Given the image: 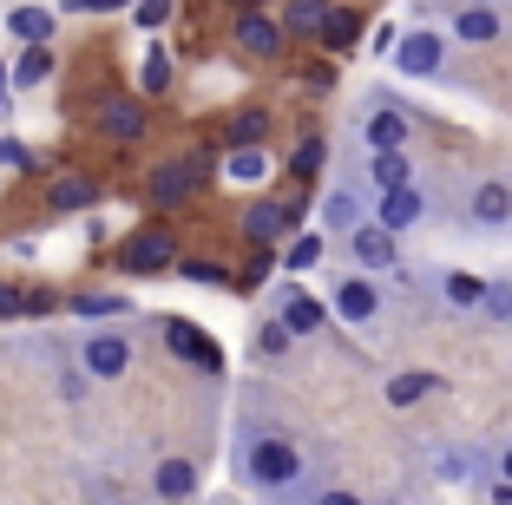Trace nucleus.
I'll return each instance as SVG.
<instances>
[{"label":"nucleus","mask_w":512,"mask_h":505,"mask_svg":"<svg viewBox=\"0 0 512 505\" xmlns=\"http://www.w3.org/2000/svg\"><path fill=\"white\" fill-rule=\"evenodd\" d=\"M230 473H237L243 492H256V499L270 505H309V453H302L296 440H289L283 427H263V420H237V433H230Z\"/></svg>","instance_id":"1"},{"label":"nucleus","mask_w":512,"mask_h":505,"mask_svg":"<svg viewBox=\"0 0 512 505\" xmlns=\"http://www.w3.org/2000/svg\"><path fill=\"white\" fill-rule=\"evenodd\" d=\"M211 178H217V158H204V151H171V158L151 164L145 210H184L197 191H211Z\"/></svg>","instance_id":"2"},{"label":"nucleus","mask_w":512,"mask_h":505,"mask_svg":"<svg viewBox=\"0 0 512 505\" xmlns=\"http://www.w3.org/2000/svg\"><path fill=\"white\" fill-rule=\"evenodd\" d=\"M112 269L132 276V283H145V276H171V269H178V237H171V223L165 217L132 223V230L119 237V250H112Z\"/></svg>","instance_id":"3"},{"label":"nucleus","mask_w":512,"mask_h":505,"mask_svg":"<svg viewBox=\"0 0 512 505\" xmlns=\"http://www.w3.org/2000/svg\"><path fill=\"white\" fill-rule=\"evenodd\" d=\"M309 197H316V191H296V197H250V204H243V217H237L243 243H250V250H283L302 223H309Z\"/></svg>","instance_id":"4"},{"label":"nucleus","mask_w":512,"mask_h":505,"mask_svg":"<svg viewBox=\"0 0 512 505\" xmlns=\"http://www.w3.org/2000/svg\"><path fill=\"white\" fill-rule=\"evenodd\" d=\"M132 335L125 328H112V322H92V328H79L73 335V361L86 368V381L92 387H112V381H125L132 374Z\"/></svg>","instance_id":"5"},{"label":"nucleus","mask_w":512,"mask_h":505,"mask_svg":"<svg viewBox=\"0 0 512 505\" xmlns=\"http://www.w3.org/2000/svg\"><path fill=\"white\" fill-rule=\"evenodd\" d=\"M414 105H401L394 92H368L362 112H355V145L362 151H407L414 145Z\"/></svg>","instance_id":"6"},{"label":"nucleus","mask_w":512,"mask_h":505,"mask_svg":"<svg viewBox=\"0 0 512 505\" xmlns=\"http://www.w3.org/2000/svg\"><path fill=\"white\" fill-rule=\"evenodd\" d=\"M329 315H335L342 328H381V315H388L381 276H368V269H348L342 283L329 289Z\"/></svg>","instance_id":"7"},{"label":"nucleus","mask_w":512,"mask_h":505,"mask_svg":"<svg viewBox=\"0 0 512 505\" xmlns=\"http://www.w3.org/2000/svg\"><path fill=\"white\" fill-rule=\"evenodd\" d=\"M230 46H237L243 60H283L289 53V33L283 20H276V7H237V20H230Z\"/></svg>","instance_id":"8"},{"label":"nucleus","mask_w":512,"mask_h":505,"mask_svg":"<svg viewBox=\"0 0 512 505\" xmlns=\"http://www.w3.org/2000/svg\"><path fill=\"white\" fill-rule=\"evenodd\" d=\"M394 73L401 79H447V33L434 27H401V40H394Z\"/></svg>","instance_id":"9"},{"label":"nucleus","mask_w":512,"mask_h":505,"mask_svg":"<svg viewBox=\"0 0 512 505\" xmlns=\"http://www.w3.org/2000/svg\"><path fill=\"white\" fill-rule=\"evenodd\" d=\"M165 355L184 361V368H197V374H224V348H217V335L204 322H191V315H165Z\"/></svg>","instance_id":"10"},{"label":"nucleus","mask_w":512,"mask_h":505,"mask_svg":"<svg viewBox=\"0 0 512 505\" xmlns=\"http://www.w3.org/2000/svg\"><path fill=\"white\" fill-rule=\"evenodd\" d=\"M270 315L289 328V335H296V342H316L322 328L335 322V315H329V296H316L309 283H283V289H276V302H270Z\"/></svg>","instance_id":"11"},{"label":"nucleus","mask_w":512,"mask_h":505,"mask_svg":"<svg viewBox=\"0 0 512 505\" xmlns=\"http://www.w3.org/2000/svg\"><path fill=\"white\" fill-rule=\"evenodd\" d=\"M427 473L440 479V486H486L493 479V453L473 440H440L434 453H427Z\"/></svg>","instance_id":"12"},{"label":"nucleus","mask_w":512,"mask_h":505,"mask_svg":"<svg viewBox=\"0 0 512 505\" xmlns=\"http://www.w3.org/2000/svg\"><path fill=\"white\" fill-rule=\"evenodd\" d=\"M342 250H348V263L355 269H368V276H401V237H394V230H381L375 217L368 223H355V230H348L342 237Z\"/></svg>","instance_id":"13"},{"label":"nucleus","mask_w":512,"mask_h":505,"mask_svg":"<svg viewBox=\"0 0 512 505\" xmlns=\"http://www.w3.org/2000/svg\"><path fill=\"white\" fill-rule=\"evenodd\" d=\"M460 223L467 230H480V237H499V230H512V178H480L467 191V204H460Z\"/></svg>","instance_id":"14"},{"label":"nucleus","mask_w":512,"mask_h":505,"mask_svg":"<svg viewBox=\"0 0 512 505\" xmlns=\"http://www.w3.org/2000/svg\"><path fill=\"white\" fill-rule=\"evenodd\" d=\"M99 204H106V178H92V171H53L40 197L46 217H79V210H99Z\"/></svg>","instance_id":"15"},{"label":"nucleus","mask_w":512,"mask_h":505,"mask_svg":"<svg viewBox=\"0 0 512 505\" xmlns=\"http://www.w3.org/2000/svg\"><path fill=\"white\" fill-rule=\"evenodd\" d=\"M434 217V197H427V184H401V191H381L375 197V223L381 230H394V237H407V230H421V223Z\"/></svg>","instance_id":"16"},{"label":"nucleus","mask_w":512,"mask_h":505,"mask_svg":"<svg viewBox=\"0 0 512 505\" xmlns=\"http://www.w3.org/2000/svg\"><path fill=\"white\" fill-rule=\"evenodd\" d=\"M204 492V466L191 453H165V460H151V499L158 505H191Z\"/></svg>","instance_id":"17"},{"label":"nucleus","mask_w":512,"mask_h":505,"mask_svg":"<svg viewBox=\"0 0 512 505\" xmlns=\"http://www.w3.org/2000/svg\"><path fill=\"white\" fill-rule=\"evenodd\" d=\"M99 138H112V145H145L151 138V99H138V92L106 99L99 105Z\"/></svg>","instance_id":"18"},{"label":"nucleus","mask_w":512,"mask_h":505,"mask_svg":"<svg viewBox=\"0 0 512 505\" xmlns=\"http://www.w3.org/2000/svg\"><path fill=\"white\" fill-rule=\"evenodd\" d=\"M447 40L499 46V40H506V14H499V7H447Z\"/></svg>","instance_id":"19"},{"label":"nucleus","mask_w":512,"mask_h":505,"mask_svg":"<svg viewBox=\"0 0 512 505\" xmlns=\"http://www.w3.org/2000/svg\"><path fill=\"white\" fill-rule=\"evenodd\" d=\"M171 86H178V53H171L158 33L145 40V60H138V99H171Z\"/></svg>","instance_id":"20"},{"label":"nucleus","mask_w":512,"mask_h":505,"mask_svg":"<svg viewBox=\"0 0 512 505\" xmlns=\"http://www.w3.org/2000/svg\"><path fill=\"white\" fill-rule=\"evenodd\" d=\"M440 387H447V381H440L434 368H394L388 381H381V401H388L394 414H407V407H421V401H434Z\"/></svg>","instance_id":"21"},{"label":"nucleus","mask_w":512,"mask_h":505,"mask_svg":"<svg viewBox=\"0 0 512 505\" xmlns=\"http://www.w3.org/2000/svg\"><path fill=\"white\" fill-rule=\"evenodd\" d=\"M434 296H440V309H453V315H480L486 276H473V269H434Z\"/></svg>","instance_id":"22"},{"label":"nucleus","mask_w":512,"mask_h":505,"mask_svg":"<svg viewBox=\"0 0 512 505\" xmlns=\"http://www.w3.org/2000/svg\"><path fill=\"white\" fill-rule=\"evenodd\" d=\"M60 7H40V0H27V7H7V33H14L20 46H53L60 40Z\"/></svg>","instance_id":"23"},{"label":"nucleus","mask_w":512,"mask_h":505,"mask_svg":"<svg viewBox=\"0 0 512 505\" xmlns=\"http://www.w3.org/2000/svg\"><path fill=\"white\" fill-rule=\"evenodd\" d=\"M283 171L296 178V191H322V178H329V138H322V132H302Z\"/></svg>","instance_id":"24"},{"label":"nucleus","mask_w":512,"mask_h":505,"mask_svg":"<svg viewBox=\"0 0 512 505\" xmlns=\"http://www.w3.org/2000/svg\"><path fill=\"white\" fill-rule=\"evenodd\" d=\"M362 33H368V7H342V0H335V14H329V27H322L316 46L329 60H348V53L362 46Z\"/></svg>","instance_id":"25"},{"label":"nucleus","mask_w":512,"mask_h":505,"mask_svg":"<svg viewBox=\"0 0 512 505\" xmlns=\"http://www.w3.org/2000/svg\"><path fill=\"white\" fill-rule=\"evenodd\" d=\"M276 171V158H270V145H230L224 151V164H217V178L224 184H243V191H256V184Z\"/></svg>","instance_id":"26"},{"label":"nucleus","mask_w":512,"mask_h":505,"mask_svg":"<svg viewBox=\"0 0 512 505\" xmlns=\"http://www.w3.org/2000/svg\"><path fill=\"white\" fill-rule=\"evenodd\" d=\"M316 217H322V230H329V237H348L355 223H368V217H362V191H355V184H329Z\"/></svg>","instance_id":"27"},{"label":"nucleus","mask_w":512,"mask_h":505,"mask_svg":"<svg viewBox=\"0 0 512 505\" xmlns=\"http://www.w3.org/2000/svg\"><path fill=\"white\" fill-rule=\"evenodd\" d=\"M329 14H335V0H283V7H276V20H283L289 40H322Z\"/></svg>","instance_id":"28"},{"label":"nucleus","mask_w":512,"mask_h":505,"mask_svg":"<svg viewBox=\"0 0 512 505\" xmlns=\"http://www.w3.org/2000/svg\"><path fill=\"white\" fill-rule=\"evenodd\" d=\"M368 184H375V197L381 191H401V184H414V151H368Z\"/></svg>","instance_id":"29"},{"label":"nucleus","mask_w":512,"mask_h":505,"mask_svg":"<svg viewBox=\"0 0 512 505\" xmlns=\"http://www.w3.org/2000/svg\"><path fill=\"white\" fill-rule=\"evenodd\" d=\"M66 309L79 322H112V315H132V296H119V289H79V296H66Z\"/></svg>","instance_id":"30"},{"label":"nucleus","mask_w":512,"mask_h":505,"mask_svg":"<svg viewBox=\"0 0 512 505\" xmlns=\"http://www.w3.org/2000/svg\"><path fill=\"white\" fill-rule=\"evenodd\" d=\"M7 66H14V92H40L60 60H53V46H20V60H7Z\"/></svg>","instance_id":"31"},{"label":"nucleus","mask_w":512,"mask_h":505,"mask_svg":"<svg viewBox=\"0 0 512 505\" xmlns=\"http://www.w3.org/2000/svg\"><path fill=\"white\" fill-rule=\"evenodd\" d=\"M322 256H329V230H296V237L283 243V269H296V276L322 269Z\"/></svg>","instance_id":"32"},{"label":"nucleus","mask_w":512,"mask_h":505,"mask_svg":"<svg viewBox=\"0 0 512 505\" xmlns=\"http://www.w3.org/2000/svg\"><path fill=\"white\" fill-rule=\"evenodd\" d=\"M276 132V112H263V105H243L237 119L224 125V145H270Z\"/></svg>","instance_id":"33"},{"label":"nucleus","mask_w":512,"mask_h":505,"mask_svg":"<svg viewBox=\"0 0 512 505\" xmlns=\"http://www.w3.org/2000/svg\"><path fill=\"white\" fill-rule=\"evenodd\" d=\"M289 348H296V335H289L276 315H256V328H250V355H256V361H283Z\"/></svg>","instance_id":"34"},{"label":"nucleus","mask_w":512,"mask_h":505,"mask_svg":"<svg viewBox=\"0 0 512 505\" xmlns=\"http://www.w3.org/2000/svg\"><path fill=\"white\" fill-rule=\"evenodd\" d=\"M171 276H184V283H197V289H230V269L217 263V256H178Z\"/></svg>","instance_id":"35"},{"label":"nucleus","mask_w":512,"mask_h":505,"mask_svg":"<svg viewBox=\"0 0 512 505\" xmlns=\"http://www.w3.org/2000/svg\"><path fill=\"white\" fill-rule=\"evenodd\" d=\"M125 14H132V27H138V33L151 40V33H165L171 20H178V0H132Z\"/></svg>","instance_id":"36"},{"label":"nucleus","mask_w":512,"mask_h":505,"mask_svg":"<svg viewBox=\"0 0 512 505\" xmlns=\"http://www.w3.org/2000/svg\"><path fill=\"white\" fill-rule=\"evenodd\" d=\"M473 322L512 328V283H486V302H480V315H473Z\"/></svg>","instance_id":"37"},{"label":"nucleus","mask_w":512,"mask_h":505,"mask_svg":"<svg viewBox=\"0 0 512 505\" xmlns=\"http://www.w3.org/2000/svg\"><path fill=\"white\" fill-rule=\"evenodd\" d=\"M0 164H7V171H40V151H33V145H20V138H7V132H0Z\"/></svg>","instance_id":"38"},{"label":"nucleus","mask_w":512,"mask_h":505,"mask_svg":"<svg viewBox=\"0 0 512 505\" xmlns=\"http://www.w3.org/2000/svg\"><path fill=\"white\" fill-rule=\"evenodd\" d=\"M0 322H27V289L0 283Z\"/></svg>","instance_id":"39"},{"label":"nucleus","mask_w":512,"mask_h":505,"mask_svg":"<svg viewBox=\"0 0 512 505\" xmlns=\"http://www.w3.org/2000/svg\"><path fill=\"white\" fill-rule=\"evenodd\" d=\"M309 505H368V499H362L355 486H335V479H329V486H316V492H309Z\"/></svg>","instance_id":"40"},{"label":"nucleus","mask_w":512,"mask_h":505,"mask_svg":"<svg viewBox=\"0 0 512 505\" xmlns=\"http://www.w3.org/2000/svg\"><path fill=\"white\" fill-rule=\"evenodd\" d=\"M86 394H92V381H86V368H79V361H73V368L60 374V401H73V407H79V401H86Z\"/></svg>","instance_id":"41"},{"label":"nucleus","mask_w":512,"mask_h":505,"mask_svg":"<svg viewBox=\"0 0 512 505\" xmlns=\"http://www.w3.org/2000/svg\"><path fill=\"white\" fill-rule=\"evenodd\" d=\"M132 0H60V14H125Z\"/></svg>","instance_id":"42"},{"label":"nucleus","mask_w":512,"mask_h":505,"mask_svg":"<svg viewBox=\"0 0 512 505\" xmlns=\"http://www.w3.org/2000/svg\"><path fill=\"white\" fill-rule=\"evenodd\" d=\"M14 99H20V92H14V66L0 60V119H14Z\"/></svg>","instance_id":"43"},{"label":"nucleus","mask_w":512,"mask_h":505,"mask_svg":"<svg viewBox=\"0 0 512 505\" xmlns=\"http://www.w3.org/2000/svg\"><path fill=\"white\" fill-rule=\"evenodd\" d=\"M60 309V296H53V289H27V315H53Z\"/></svg>","instance_id":"44"},{"label":"nucleus","mask_w":512,"mask_h":505,"mask_svg":"<svg viewBox=\"0 0 512 505\" xmlns=\"http://www.w3.org/2000/svg\"><path fill=\"white\" fill-rule=\"evenodd\" d=\"M302 86H309V92H329L335 86V66H309V73H302Z\"/></svg>","instance_id":"45"},{"label":"nucleus","mask_w":512,"mask_h":505,"mask_svg":"<svg viewBox=\"0 0 512 505\" xmlns=\"http://www.w3.org/2000/svg\"><path fill=\"white\" fill-rule=\"evenodd\" d=\"M394 40H401V27H375V40H368V46H375V53H394Z\"/></svg>","instance_id":"46"},{"label":"nucleus","mask_w":512,"mask_h":505,"mask_svg":"<svg viewBox=\"0 0 512 505\" xmlns=\"http://www.w3.org/2000/svg\"><path fill=\"white\" fill-rule=\"evenodd\" d=\"M460 7H506V0H460Z\"/></svg>","instance_id":"47"},{"label":"nucleus","mask_w":512,"mask_h":505,"mask_svg":"<svg viewBox=\"0 0 512 505\" xmlns=\"http://www.w3.org/2000/svg\"><path fill=\"white\" fill-rule=\"evenodd\" d=\"M368 505H407V499H368Z\"/></svg>","instance_id":"48"}]
</instances>
